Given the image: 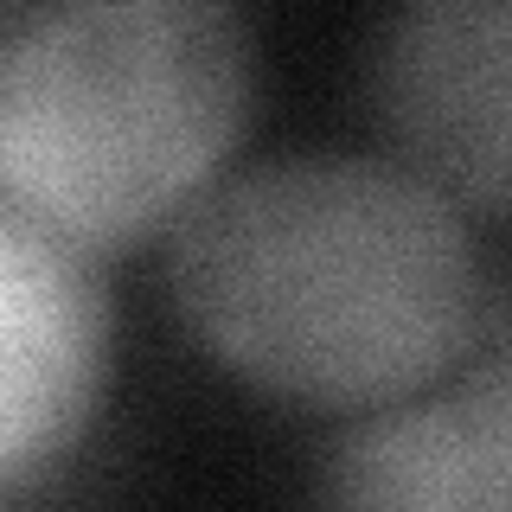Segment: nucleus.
<instances>
[{"label": "nucleus", "instance_id": "obj_1", "mask_svg": "<svg viewBox=\"0 0 512 512\" xmlns=\"http://www.w3.org/2000/svg\"><path fill=\"white\" fill-rule=\"evenodd\" d=\"M173 295L218 359L320 404L448 378L493 327L455 199L378 160H276L212 186L173 231Z\"/></svg>", "mask_w": 512, "mask_h": 512}, {"label": "nucleus", "instance_id": "obj_2", "mask_svg": "<svg viewBox=\"0 0 512 512\" xmlns=\"http://www.w3.org/2000/svg\"><path fill=\"white\" fill-rule=\"evenodd\" d=\"M250 103V39L212 0H84L0 39V192L71 244L180 212Z\"/></svg>", "mask_w": 512, "mask_h": 512}, {"label": "nucleus", "instance_id": "obj_3", "mask_svg": "<svg viewBox=\"0 0 512 512\" xmlns=\"http://www.w3.org/2000/svg\"><path fill=\"white\" fill-rule=\"evenodd\" d=\"M109 372V288L90 250L0 192V493L45 474Z\"/></svg>", "mask_w": 512, "mask_h": 512}, {"label": "nucleus", "instance_id": "obj_4", "mask_svg": "<svg viewBox=\"0 0 512 512\" xmlns=\"http://www.w3.org/2000/svg\"><path fill=\"white\" fill-rule=\"evenodd\" d=\"M506 45L500 0H436L404 13L378 58L384 116L423 167L416 180L480 212L506 205Z\"/></svg>", "mask_w": 512, "mask_h": 512}, {"label": "nucleus", "instance_id": "obj_5", "mask_svg": "<svg viewBox=\"0 0 512 512\" xmlns=\"http://www.w3.org/2000/svg\"><path fill=\"white\" fill-rule=\"evenodd\" d=\"M512 468V397L506 365L436 404H404L372 416L340 448L346 512H506Z\"/></svg>", "mask_w": 512, "mask_h": 512}]
</instances>
